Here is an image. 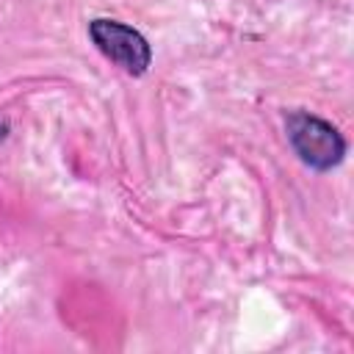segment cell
Masks as SVG:
<instances>
[{
	"instance_id": "6da1fadb",
	"label": "cell",
	"mask_w": 354,
	"mask_h": 354,
	"mask_svg": "<svg viewBox=\"0 0 354 354\" xmlns=\"http://www.w3.org/2000/svg\"><path fill=\"white\" fill-rule=\"evenodd\" d=\"M285 130H288V141H290L293 152L299 155V160L304 166H310L315 171H329L343 163L346 138L326 119L307 113V111H293V113H288Z\"/></svg>"
},
{
	"instance_id": "7a4b0ae2",
	"label": "cell",
	"mask_w": 354,
	"mask_h": 354,
	"mask_svg": "<svg viewBox=\"0 0 354 354\" xmlns=\"http://www.w3.org/2000/svg\"><path fill=\"white\" fill-rule=\"evenodd\" d=\"M88 36L108 61H113L133 77H141L152 64V47L144 33L119 19H91Z\"/></svg>"
}]
</instances>
